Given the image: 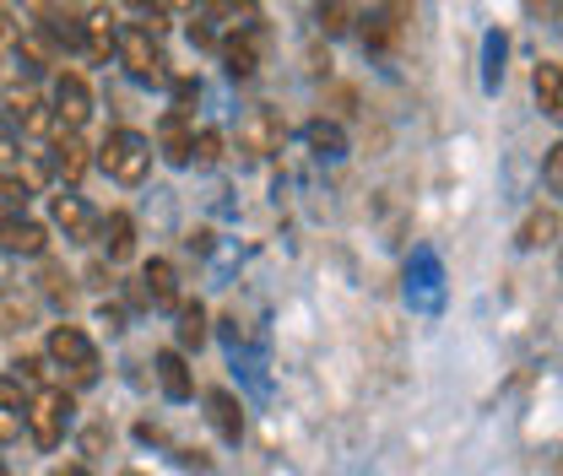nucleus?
Here are the masks:
<instances>
[{
    "mask_svg": "<svg viewBox=\"0 0 563 476\" xmlns=\"http://www.w3.org/2000/svg\"><path fill=\"white\" fill-rule=\"evenodd\" d=\"M98 168L114 179V185H141L152 174V141L141 131H109L98 146Z\"/></svg>",
    "mask_w": 563,
    "mask_h": 476,
    "instance_id": "1",
    "label": "nucleus"
},
{
    "mask_svg": "<svg viewBox=\"0 0 563 476\" xmlns=\"http://www.w3.org/2000/svg\"><path fill=\"white\" fill-rule=\"evenodd\" d=\"M44 357L66 374V385H92L98 379V346L81 325H55L44 341Z\"/></svg>",
    "mask_w": 563,
    "mask_h": 476,
    "instance_id": "2",
    "label": "nucleus"
},
{
    "mask_svg": "<svg viewBox=\"0 0 563 476\" xmlns=\"http://www.w3.org/2000/svg\"><path fill=\"white\" fill-rule=\"evenodd\" d=\"M70 411H76V401H70L66 385L33 390V401H27V439H33L38 450H55L70 433Z\"/></svg>",
    "mask_w": 563,
    "mask_h": 476,
    "instance_id": "3",
    "label": "nucleus"
},
{
    "mask_svg": "<svg viewBox=\"0 0 563 476\" xmlns=\"http://www.w3.org/2000/svg\"><path fill=\"white\" fill-rule=\"evenodd\" d=\"M5 120L16 125V136H38V141L49 136L55 141V131H60L49 98H44L33 81H11V87H5Z\"/></svg>",
    "mask_w": 563,
    "mask_h": 476,
    "instance_id": "4",
    "label": "nucleus"
},
{
    "mask_svg": "<svg viewBox=\"0 0 563 476\" xmlns=\"http://www.w3.org/2000/svg\"><path fill=\"white\" fill-rule=\"evenodd\" d=\"M120 66L131 70V81H141V87H168L174 81V70H168V55L157 49V38L152 33H141V27H125L120 33Z\"/></svg>",
    "mask_w": 563,
    "mask_h": 476,
    "instance_id": "5",
    "label": "nucleus"
},
{
    "mask_svg": "<svg viewBox=\"0 0 563 476\" xmlns=\"http://www.w3.org/2000/svg\"><path fill=\"white\" fill-rule=\"evenodd\" d=\"M49 109L60 120V131H81L92 120V87L81 70H55V92H49Z\"/></svg>",
    "mask_w": 563,
    "mask_h": 476,
    "instance_id": "6",
    "label": "nucleus"
},
{
    "mask_svg": "<svg viewBox=\"0 0 563 476\" xmlns=\"http://www.w3.org/2000/svg\"><path fill=\"white\" fill-rule=\"evenodd\" d=\"M407 303L418 314H439V303H444V272H439L433 250H412V261H407Z\"/></svg>",
    "mask_w": 563,
    "mask_h": 476,
    "instance_id": "7",
    "label": "nucleus"
},
{
    "mask_svg": "<svg viewBox=\"0 0 563 476\" xmlns=\"http://www.w3.org/2000/svg\"><path fill=\"white\" fill-rule=\"evenodd\" d=\"M282 141H287V120L277 109H266V103L239 120V152H250V157H277Z\"/></svg>",
    "mask_w": 563,
    "mask_h": 476,
    "instance_id": "8",
    "label": "nucleus"
},
{
    "mask_svg": "<svg viewBox=\"0 0 563 476\" xmlns=\"http://www.w3.org/2000/svg\"><path fill=\"white\" fill-rule=\"evenodd\" d=\"M0 250L16 255V261H44L49 255V228L33 222V217H0Z\"/></svg>",
    "mask_w": 563,
    "mask_h": 476,
    "instance_id": "9",
    "label": "nucleus"
},
{
    "mask_svg": "<svg viewBox=\"0 0 563 476\" xmlns=\"http://www.w3.org/2000/svg\"><path fill=\"white\" fill-rule=\"evenodd\" d=\"M49 222L76 239V244H92V233H98V217H92V206L81 201L76 190H60V196H49Z\"/></svg>",
    "mask_w": 563,
    "mask_h": 476,
    "instance_id": "10",
    "label": "nucleus"
},
{
    "mask_svg": "<svg viewBox=\"0 0 563 476\" xmlns=\"http://www.w3.org/2000/svg\"><path fill=\"white\" fill-rule=\"evenodd\" d=\"M157 152H163L174 168H190V163H196V120L179 114V109H168L163 125H157Z\"/></svg>",
    "mask_w": 563,
    "mask_h": 476,
    "instance_id": "11",
    "label": "nucleus"
},
{
    "mask_svg": "<svg viewBox=\"0 0 563 476\" xmlns=\"http://www.w3.org/2000/svg\"><path fill=\"white\" fill-rule=\"evenodd\" d=\"M92 168V157H87V141L76 136V131H55V152H49V174L60 179V185H76L81 174Z\"/></svg>",
    "mask_w": 563,
    "mask_h": 476,
    "instance_id": "12",
    "label": "nucleus"
},
{
    "mask_svg": "<svg viewBox=\"0 0 563 476\" xmlns=\"http://www.w3.org/2000/svg\"><path fill=\"white\" fill-rule=\"evenodd\" d=\"M81 49H87L92 60H109V55L120 49V27H114V11H109V5H98V11L81 16Z\"/></svg>",
    "mask_w": 563,
    "mask_h": 476,
    "instance_id": "13",
    "label": "nucleus"
},
{
    "mask_svg": "<svg viewBox=\"0 0 563 476\" xmlns=\"http://www.w3.org/2000/svg\"><path fill=\"white\" fill-rule=\"evenodd\" d=\"M157 385H163V396L168 401H190L196 396V374H190V363H185V352L179 346H168V352H157Z\"/></svg>",
    "mask_w": 563,
    "mask_h": 476,
    "instance_id": "14",
    "label": "nucleus"
},
{
    "mask_svg": "<svg viewBox=\"0 0 563 476\" xmlns=\"http://www.w3.org/2000/svg\"><path fill=\"white\" fill-rule=\"evenodd\" d=\"M222 66H228V76H233V81H250V76L261 70V27L222 38Z\"/></svg>",
    "mask_w": 563,
    "mask_h": 476,
    "instance_id": "15",
    "label": "nucleus"
},
{
    "mask_svg": "<svg viewBox=\"0 0 563 476\" xmlns=\"http://www.w3.org/2000/svg\"><path fill=\"white\" fill-rule=\"evenodd\" d=\"M563 233V217L553 206H537V211H526V222H520V233H515V244L531 255V250H553Z\"/></svg>",
    "mask_w": 563,
    "mask_h": 476,
    "instance_id": "16",
    "label": "nucleus"
},
{
    "mask_svg": "<svg viewBox=\"0 0 563 476\" xmlns=\"http://www.w3.org/2000/svg\"><path fill=\"white\" fill-rule=\"evenodd\" d=\"M207 417H211V428L222 433V444H239L244 439V407H239L233 390H207Z\"/></svg>",
    "mask_w": 563,
    "mask_h": 476,
    "instance_id": "17",
    "label": "nucleus"
},
{
    "mask_svg": "<svg viewBox=\"0 0 563 476\" xmlns=\"http://www.w3.org/2000/svg\"><path fill=\"white\" fill-rule=\"evenodd\" d=\"M141 292H146V303H157V309H179V272H174L168 261H146V266H141Z\"/></svg>",
    "mask_w": 563,
    "mask_h": 476,
    "instance_id": "18",
    "label": "nucleus"
},
{
    "mask_svg": "<svg viewBox=\"0 0 563 476\" xmlns=\"http://www.w3.org/2000/svg\"><path fill=\"white\" fill-rule=\"evenodd\" d=\"M16 60L27 70H55L60 66V44L44 33V27H22V38H16Z\"/></svg>",
    "mask_w": 563,
    "mask_h": 476,
    "instance_id": "19",
    "label": "nucleus"
},
{
    "mask_svg": "<svg viewBox=\"0 0 563 476\" xmlns=\"http://www.w3.org/2000/svg\"><path fill=\"white\" fill-rule=\"evenodd\" d=\"M303 141H309V152L325 157V163H342V157H347V131H342L336 120H309V125H303Z\"/></svg>",
    "mask_w": 563,
    "mask_h": 476,
    "instance_id": "20",
    "label": "nucleus"
},
{
    "mask_svg": "<svg viewBox=\"0 0 563 476\" xmlns=\"http://www.w3.org/2000/svg\"><path fill=\"white\" fill-rule=\"evenodd\" d=\"M98 244H103V255H109V261H131V250H136V222H131L125 211H109V217H103V239H98Z\"/></svg>",
    "mask_w": 563,
    "mask_h": 476,
    "instance_id": "21",
    "label": "nucleus"
},
{
    "mask_svg": "<svg viewBox=\"0 0 563 476\" xmlns=\"http://www.w3.org/2000/svg\"><path fill=\"white\" fill-rule=\"evenodd\" d=\"M531 92H537L542 114L563 125V66H537V76H531Z\"/></svg>",
    "mask_w": 563,
    "mask_h": 476,
    "instance_id": "22",
    "label": "nucleus"
},
{
    "mask_svg": "<svg viewBox=\"0 0 563 476\" xmlns=\"http://www.w3.org/2000/svg\"><path fill=\"white\" fill-rule=\"evenodd\" d=\"M174 336H179V352H196V346H207L211 336V320L201 303H179V325H174Z\"/></svg>",
    "mask_w": 563,
    "mask_h": 476,
    "instance_id": "23",
    "label": "nucleus"
},
{
    "mask_svg": "<svg viewBox=\"0 0 563 476\" xmlns=\"http://www.w3.org/2000/svg\"><path fill=\"white\" fill-rule=\"evenodd\" d=\"M33 314H38V303L27 298V292H0V331H27L33 325Z\"/></svg>",
    "mask_w": 563,
    "mask_h": 476,
    "instance_id": "24",
    "label": "nucleus"
},
{
    "mask_svg": "<svg viewBox=\"0 0 563 476\" xmlns=\"http://www.w3.org/2000/svg\"><path fill=\"white\" fill-rule=\"evenodd\" d=\"M504 55H509V38H504V27H493L483 38V87L488 92H498V81H504Z\"/></svg>",
    "mask_w": 563,
    "mask_h": 476,
    "instance_id": "25",
    "label": "nucleus"
},
{
    "mask_svg": "<svg viewBox=\"0 0 563 476\" xmlns=\"http://www.w3.org/2000/svg\"><path fill=\"white\" fill-rule=\"evenodd\" d=\"M125 5L141 16L136 22L141 33H152V38H157V33H168V5H163V0H125Z\"/></svg>",
    "mask_w": 563,
    "mask_h": 476,
    "instance_id": "26",
    "label": "nucleus"
},
{
    "mask_svg": "<svg viewBox=\"0 0 563 476\" xmlns=\"http://www.w3.org/2000/svg\"><path fill=\"white\" fill-rule=\"evenodd\" d=\"M314 16H320V33H331V38H336V33H347L352 27V0H320V11H314Z\"/></svg>",
    "mask_w": 563,
    "mask_h": 476,
    "instance_id": "27",
    "label": "nucleus"
},
{
    "mask_svg": "<svg viewBox=\"0 0 563 476\" xmlns=\"http://www.w3.org/2000/svg\"><path fill=\"white\" fill-rule=\"evenodd\" d=\"M27 196H33V185H27V179H16V174H0V211H5V217H16V211L27 206Z\"/></svg>",
    "mask_w": 563,
    "mask_h": 476,
    "instance_id": "28",
    "label": "nucleus"
},
{
    "mask_svg": "<svg viewBox=\"0 0 563 476\" xmlns=\"http://www.w3.org/2000/svg\"><path fill=\"white\" fill-rule=\"evenodd\" d=\"M11 368H16V379H22V385H38V390H49V368H55L49 357H16Z\"/></svg>",
    "mask_w": 563,
    "mask_h": 476,
    "instance_id": "29",
    "label": "nucleus"
},
{
    "mask_svg": "<svg viewBox=\"0 0 563 476\" xmlns=\"http://www.w3.org/2000/svg\"><path fill=\"white\" fill-rule=\"evenodd\" d=\"M16 5H22V11H27V16L38 22V27H49V22H60V16H66V11H70V0H16Z\"/></svg>",
    "mask_w": 563,
    "mask_h": 476,
    "instance_id": "30",
    "label": "nucleus"
},
{
    "mask_svg": "<svg viewBox=\"0 0 563 476\" xmlns=\"http://www.w3.org/2000/svg\"><path fill=\"white\" fill-rule=\"evenodd\" d=\"M38 292H44L49 303H70V276L60 272V266H44V276H38Z\"/></svg>",
    "mask_w": 563,
    "mask_h": 476,
    "instance_id": "31",
    "label": "nucleus"
},
{
    "mask_svg": "<svg viewBox=\"0 0 563 476\" xmlns=\"http://www.w3.org/2000/svg\"><path fill=\"white\" fill-rule=\"evenodd\" d=\"M27 401H33V396H27V385H22L16 374H5V379H0V407L16 411V417H27Z\"/></svg>",
    "mask_w": 563,
    "mask_h": 476,
    "instance_id": "32",
    "label": "nucleus"
},
{
    "mask_svg": "<svg viewBox=\"0 0 563 476\" xmlns=\"http://www.w3.org/2000/svg\"><path fill=\"white\" fill-rule=\"evenodd\" d=\"M16 163H22V136L11 120H0V174H11Z\"/></svg>",
    "mask_w": 563,
    "mask_h": 476,
    "instance_id": "33",
    "label": "nucleus"
},
{
    "mask_svg": "<svg viewBox=\"0 0 563 476\" xmlns=\"http://www.w3.org/2000/svg\"><path fill=\"white\" fill-rule=\"evenodd\" d=\"M542 179H548V190L563 196V141L559 146H548V163H542Z\"/></svg>",
    "mask_w": 563,
    "mask_h": 476,
    "instance_id": "34",
    "label": "nucleus"
},
{
    "mask_svg": "<svg viewBox=\"0 0 563 476\" xmlns=\"http://www.w3.org/2000/svg\"><path fill=\"white\" fill-rule=\"evenodd\" d=\"M217 157H222V136H217V131H201V136H196V163L211 168Z\"/></svg>",
    "mask_w": 563,
    "mask_h": 476,
    "instance_id": "35",
    "label": "nucleus"
},
{
    "mask_svg": "<svg viewBox=\"0 0 563 476\" xmlns=\"http://www.w3.org/2000/svg\"><path fill=\"white\" fill-rule=\"evenodd\" d=\"M196 98H201V87H196L190 76H174V109H179V114H190V103H196Z\"/></svg>",
    "mask_w": 563,
    "mask_h": 476,
    "instance_id": "36",
    "label": "nucleus"
},
{
    "mask_svg": "<svg viewBox=\"0 0 563 476\" xmlns=\"http://www.w3.org/2000/svg\"><path fill=\"white\" fill-rule=\"evenodd\" d=\"M98 325H109V336H120V331H125V309H120V303H103V309H98Z\"/></svg>",
    "mask_w": 563,
    "mask_h": 476,
    "instance_id": "37",
    "label": "nucleus"
},
{
    "mask_svg": "<svg viewBox=\"0 0 563 476\" xmlns=\"http://www.w3.org/2000/svg\"><path fill=\"white\" fill-rule=\"evenodd\" d=\"M190 44H201V49H211V44H217V33H211L207 16H190Z\"/></svg>",
    "mask_w": 563,
    "mask_h": 476,
    "instance_id": "38",
    "label": "nucleus"
},
{
    "mask_svg": "<svg viewBox=\"0 0 563 476\" xmlns=\"http://www.w3.org/2000/svg\"><path fill=\"white\" fill-rule=\"evenodd\" d=\"M22 422H27V417H16V411L0 407V444H11V439L22 433Z\"/></svg>",
    "mask_w": 563,
    "mask_h": 476,
    "instance_id": "39",
    "label": "nucleus"
},
{
    "mask_svg": "<svg viewBox=\"0 0 563 476\" xmlns=\"http://www.w3.org/2000/svg\"><path fill=\"white\" fill-rule=\"evenodd\" d=\"M49 476H92L87 466H60V472H49Z\"/></svg>",
    "mask_w": 563,
    "mask_h": 476,
    "instance_id": "40",
    "label": "nucleus"
},
{
    "mask_svg": "<svg viewBox=\"0 0 563 476\" xmlns=\"http://www.w3.org/2000/svg\"><path fill=\"white\" fill-rule=\"evenodd\" d=\"M174 5H179V11H185V16H190V11H196V5H201V0H174Z\"/></svg>",
    "mask_w": 563,
    "mask_h": 476,
    "instance_id": "41",
    "label": "nucleus"
},
{
    "mask_svg": "<svg viewBox=\"0 0 563 476\" xmlns=\"http://www.w3.org/2000/svg\"><path fill=\"white\" fill-rule=\"evenodd\" d=\"M553 22H559V33H563V0H553Z\"/></svg>",
    "mask_w": 563,
    "mask_h": 476,
    "instance_id": "42",
    "label": "nucleus"
},
{
    "mask_svg": "<svg viewBox=\"0 0 563 476\" xmlns=\"http://www.w3.org/2000/svg\"><path fill=\"white\" fill-rule=\"evenodd\" d=\"M553 476H563V455H559V461H553Z\"/></svg>",
    "mask_w": 563,
    "mask_h": 476,
    "instance_id": "43",
    "label": "nucleus"
},
{
    "mask_svg": "<svg viewBox=\"0 0 563 476\" xmlns=\"http://www.w3.org/2000/svg\"><path fill=\"white\" fill-rule=\"evenodd\" d=\"M120 476H146V472H136V466H131V472H120Z\"/></svg>",
    "mask_w": 563,
    "mask_h": 476,
    "instance_id": "44",
    "label": "nucleus"
}]
</instances>
